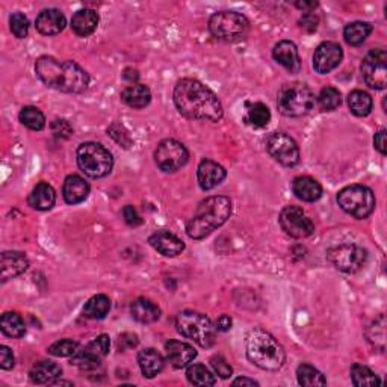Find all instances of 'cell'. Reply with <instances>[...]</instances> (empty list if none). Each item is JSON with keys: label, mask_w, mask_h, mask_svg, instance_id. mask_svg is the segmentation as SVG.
<instances>
[{"label": "cell", "mask_w": 387, "mask_h": 387, "mask_svg": "<svg viewBox=\"0 0 387 387\" xmlns=\"http://www.w3.org/2000/svg\"><path fill=\"white\" fill-rule=\"evenodd\" d=\"M174 103L182 115L192 120L220 121L224 114L218 96L197 79H182L177 82Z\"/></svg>", "instance_id": "obj_1"}, {"label": "cell", "mask_w": 387, "mask_h": 387, "mask_svg": "<svg viewBox=\"0 0 387 387\" xmlns=\"http://www.w3.org/2000/svg\"><path fill=\"white\" fill-rule=\"evenodd\" d=\"M40 80L53 90L79 94L88 88L90 74L74 61H58L52 56H41L35 64Z\"/></svg>", "instance_id": "obj_2"}, {"label": "cell", "mask_w": 387, "mask_h": 387, "mask_svg": "<svg viewBox=\"0 0 387 387\" xmlns=\"http://www.w3.org/2000/svg\"><path fill=\"white\" fill-rule=\"evenodd\" d=\"M232 200L229 197L215 195L206 198L197 207V212L186 224V233L192 239H203L230 218Z\"/></svg>", "instance_id": "obj_3"}, {"label": "cell", "mask_w": 387, "mask_h": 387, "mask_svg": "<svg viewBox=\"0 0 387 387\" xmlns=\"http://www.w3.org/2000/svg\"><path fill=\"white\" fill-rule=\"evenodd\" d=\"M247 357L265 371H279L286 360L285 349L272 335L262 328L250 332L247 337Z\"/></svg>", "instance_id": "obj_4"}, {"label": "cell", "mask_w": 387, "mask_h": 387, "mask_svg": "<svg viewBox=\"0 0 387 387\" xmlns=\"http://www.w3.org/2000/svg\"><path fill=\"white\" fill-rule=\"evenodd\" d=\"M316 103V97L306 83L294 82L281 87L277 106L283 115L286 117H303L314 109Z\"/></svg>", "instance_id": "obj_5"}, {"label": "cell", "mask_w": 387, "mask_h": 387, "mask_svg": "<svg viewBox=\"0 0 387 387\" xmlns=\"http://www.w3.org/2000/svg\"><path fill=\"white\" fill-rule=\"evenodd\" d=\"M176 328L183 337L191 339L203 348H211L215 344L216 327L203 314L194 310H185L176 318Z\"/></svg>", "instance_id": "obj_6"}, {"label": "cell", "mask_w": 387, "mask_h": 387, "mask_svg": "<svg viewBox=\"0 0 387 387\" xmlns=\"http://www.w3.org/2000/svg\"><path fill=\"white\" fill-rule=\"evenodd\" d=\"M209 31L216 40L236 43L247 38L250 34L248 18L234 11H221L211 17Z\"/></svg>", "instance_id": "obj_7"}, {"label": "cell", "mask_w": 387, "mask_h": 387, "mask_svg": "<svg viewBox=\"0 0 387 387\" xmlns=\"http://www.w3.org/2000/svg\"><path fill=\"white\" fill-rule=\"evenodd\" d=\"M76 156L82 173L91 178L106 177L114 167V157H112L111 152L99 143L80 144Z\"/></svg>", "instance_id": "obj_8"}, {"label": "cell", "mask_w": 387, "mask_h": 387, "mask_svg": "<svg viewBox=\"0 0 387 387\" xmlns=\"http://www.w3.org/2000/svg\"><path fill=\"white\" fill-rule=\"evenodd\" d=\"M337 203L348 215L357 220H365L375 209V195L371 188L351 185L337 194Z\"/></svg>", "instance_id": "obj_9"}, {"label": "cell", "mask_w": 387, "mask_h": 387, "mask_svg": "<svg viewBox=\"0 0 387 387\" xmlns=\"http://www.w3.org/2000/svg\"><path fill=\"white\" fill-rule=\"evenodd\" d=\"M328 260L333 263L335 268L342 272L353 274L360 271L367 260V253L362 247L354 244H342L327 251Z\"/></svg>", "instance_id": "obj_10"}, {"label": "cell", "mask_w": 387, "mask_h": 387, "mask_svg": "<svg viewBox=\"0 0 387 387\" xmlns=\"http://www.w3.org/2000/svg\"><path fill=\"white\" fill-rule=\"evenodd\" d=\"M190 153L186 147L176 139H164L155 152V162L164 173H176L186 165Z\"/></svg>", "instance_id": "obj_11"}, {"label": "cell", "mask_w": 387, "mask_h": 387, "mask_svg": "<svg viewBox=\"0 0 387 387\" xmlns=\"http://www.w3.org/2000/svg\"><path fill=\"white\" fill-rule=\"evenodd\" d=\"M362 74L366 85L372 90H384L387 85V53L384 49H374L365 56Z\"/></svg>", "instance_id": "obj_12"}, {"label": "cell", "mask_w": 387, "mask_h": 387, "mask_svg": "<svg viewBox=\"0 0 387 387\" xmlns=\"http://www.w3.org/2000/svg\"><path fill=\"white\" fill-rule=\"evenodd\" d=\"M280 225L286 234L295 239H303L314 234L315 224L307 216V213L298 206H286L280 213Z\"/></svg>", "instance_id": "obj_13"}, {"label": "cell", "mask_w": 387, "mask_h": 387, "mask_svg": "<svg viewBox=\"0 0 387 387\" xmlns=\"http://www.w3.org/2000/svg\"><path fill=\"white\" fill-rule=\"evenodd\" d=\"M267 150L283 167H295L300 162V148L289 135L276 132L267 139Z\"/></svg>", "instance_id": "obj_14"}, {"label": "cell", "mask_w": 387, "mask_h": 387, "mask_svg": "<svg viewBox=\"0 0 387 387\" xmlns=\"http://www.w3.org/2000/svg\"><path fill=\"white\" fill-rule=\"evenodd\" d=\"M109 336L101 335L94 339L85 346L82 351H78L71 358V365L80 367V370H94L101 362V358L109 353Z\"/></svg>", "instance_id": "obj_15"}, {"label": "cell", "mask_w": 387, "mask_h": 387, "mask_svg": "<svg viewBox=\"0 0 387 387\" xmlns=\"http://www.w3.org/2000/svg\"><path fill=\"white\" fill-rule=\"evenodd\" d=\"M344 58L342 47L335 41H327L318 45L314 55V69L319 74H328L333 71Z\"/></svg>", "instance_id": "obj_16"}, {"label": "cell", "mask_w": 387, "mask_h": 387, "mask_svg": "<svg viewBox=\"0 0 387 387\" xmlns=\"http://www.w3.org/2000/svg\"><path fill=\"white\" fill-rule=\"evenodd\" d=\"M225 178V169L220 164L211 159H203L198 165L197 181L203 191H211L213 188L221 185Z\"/></svg>", "instance_id": "obj_17"}, {"label": "cell", "mask_w": 387, "mask_h": 387, "mask_svg": "<svg viewBox=\"0 0 387 387\" xmlns=\"http://www.w3.org/2000/svg\"><path fill=\"white\" fill-rule=\"evenodd\" d=\"M148 242L157 253L167 258H176L185 250V244L182 242V239H178L176 234L167 230H160L152 234Z\"/></svg>", "instance_id": "obj_18"}, {"label": "cell", "mask_w": 387, "mask_h": 387, "mask_svg": "<svg viewBox=\"0 0 387 387\" xmlns=\"http://www.w3.org/2000/svg\"><path fill=\"white\" fill-rule=\"evenodd\" d=\"M272 56L280 65H283L289 73L297 74L301 70V59L297 45L292 41H280L272 49Z\"/></svg>", "instance_id": "obj_19"}, {"label": "cell", "mask_w": 387, "mask_h": 387, "mask_svg": "<svg viewBox=\"0 0 387 387\" xmlns=\"http://www.w3.org/2000/svg\"><path fill=\"white\" fill-rule=\"evenodd\" d=\"M65 23H67L65 22V15L59 11V9L50 8V9H44V11L38 14L35 26H36V31L40 34L52 36V35L61 34L64 31Z\"/></svg>", "instance_id": "obj_20"}, {"label": "cell", "mask_w": 387, "mask_h": 387, "mask_svg": "<svg viewBox=\"0 0 387 387\" xmlns=\"http://www.w3.org/2000/svg\"><path fill=\"white\" fill-rule=\"evenodd\" d=\"M165 353H167V360L174 367H177V370H182V367L188 366L197 357V351L194 349V346L181 341L167 342Z\"/></svg>", "instance_id": "obj_21"}, {"label": "cell", "mask_w": 387, "mask_h": 387, "mask_svg": "<svg viewBox=\"0 0 387 387\" xmlns=\"http://www.w3.org/2000/svg\"><path fill=\"white\" fill-rule=\"evenodd\" d=\"M91 188L90 185L85 182V178L80 176L71 174L64 182L62 188V194H64V200L69 204H79L85 202L90 195Z\"/></svg>", "instance_id": "obj_22"}, {"label": "cell", "mask_w": 387, "mask_h": 387, "mask_svg": "<svg viewBox=\"0 0 387 387\" xmlns=\"http://www.w3.org/2000/svg\"><path fill=\"white\" fill-rule=\"evenodd\" d=\"M0 267H2V281H8L24 272L29 267V262L23 253L5 251L0 260Z\"/></svg>", "instance_id": "obj_23"}, {"label": "cell", "mask_w": 387, "mask_h": 387, "mask_svg": "<svg viewBox=\"0 0 387 387\" xmlns=\"http://www.w3.org/2000/svg\"><path fill=\"white\" fill-rule=\"evenodd\" d=\"M292 191L300 198V200L314 203L323 197V186L315 178L309 176L297 177L294 182H292Z\"/></svg>", "instance_id": "obj_24"}, {"label": "cell", "mask_w": 387, "mask_h": 387, "mask_svg": "<svg viewBox=\"0 0 387 387\" xmlns=\"http://www.w3.org/2000/svg\"><path fill=\"white\" fill-rule=\"evenodd\" d=\"M99 26V14L94 9H79L71 18V29L78 36H90Z\"/></svg>", "instance_id": "obj_25"}, {"label": "cell", "mask_w": 387, "mask_h": 387, "mask_svg": "<svg viewBox=\"0 0 387 387\" xmlns=\"http://www.w3.org/2000/svg\"><path fill=\"white\" fill-rule=\"evenodd\" d=\"M138 363L141 372L147 379H153L159 372L164 370V357L155 348H146L138 354Z\"/></svg>", "instance_id": "obj_26"}, {"label": "cell", "mask_w": 387, "mask_h": 387, "mask_svg": "<svg viewBox=\"0 0 387 387\" xmlns=\"http://www.w3.org/2000/svg\"><path fill=\"white\" fill-rule=\"evenodd\" d=\"M56 202V192L49 183H38L27 198V203L36 211H50Z\"/></svg>", "instance_id": "obj_27"}, {"label": "cell", "mask_w": 387, "mask_h": 387, "mask_svg": "<svg viewBox=\"0 0 387 387\" xmlns=\"http://www.w3.org/2000/svg\"><path fill=\"white\" fill-rule=\"evenodd\" d=\"M132 318L141 324H152L160 318V309L147 298H138L130 306Z\"/></svg>", "instance_id": "obj_28"}, {"label": "cell", "mask_w": 387, "mask_h": 387, "mask_svg": "<svg viewBox=\"0 0 387 387\" xmlns=\"http://www.w3.org/2000/svg\"><path fill=\"white\" fill-rule=\"evenodd\" d=\"M121 100L126 103L127 106L134 109H143L146 108L150 101H152V92H150L148 87L141 83H134L122 90Z\"/></svg>", "instance_id": "obj_29"}, {"label": "cell", "mask_w": 387, "mask_h": 387, "mask_svg": "<svg viewBox=\"0 0 387 387\" xmlns=\"http://www.w3.org/2000/svg\"><path fill=\"white\" fill-rule=\"evenodd\" d=\"M29 375L35 384H52L56 379H59L62 375V370L61 366L56 365L55 362L44 360L35 363Z\"/></svg>", "instance_id": "obj_30"}, {"label": "cell", "mask_w": 387, "mask_h": 387, "mask_svg": "<svg viewBox=\"0 0 387 387\" xmlns=\"http://www.w3.org/2000/svg\"><path fill=\"white\" fill-rule=\"evenodd\" d=\"M0 330L8 337L20 339L26 333V325L23 318L15 311H6L0 319Z\"/></svg>", "instance_id": "obj_31"}, {"label": "cell", "mask_w": 387, "mask_h": 387, "mask_svg": "<svg viewBox=\"0 0 387 387\" xmlns=\"http://www.w3.org/2000/svg\"><path fill=\"white\" fill-rule=\"evenodd\" d=\"M348 106H349V111H351L354 115L366 117V115H370L372 111V99L367 92L356 90L353 92H349Z\"/></svg>", "instance_id": "obj_32"}, {"label": "cell", "mask_w": 387, "mask_h": 387, "mask_svg": "<svg viewBox=\"0 0 387 387\" xmlns=\"http://www.w3.org/2000/svg\"><path fill=\"white\" fill-rule=\"evenodd\" d=\"M111 310V300L106 295H94L83 307V316L88 319H103Z\"/></svg>", "instance_id": "obj_33"}, {"label": "cell", "mask_w": 387, "mask_h": 387, "mask_svg": "<svg viewBox=\"0 0 387 387\" xmlns=\"http://www.w3.org/2000/svg\"><path fill=\"white\" fill-rule=\"evenodd\" d=\"M371 32H372V26L370 23L354 22V23L346 24L345 31H344V36H345V41L349 45L357 47L367 40V36L371 35Z\"/></svg>", "instance_id": "obj_34"}, {"label": "cell", "mask_w": 387, "mask_h": 387, "mask_svg": "<svg viewBox=\"0 0 387 387\" xmlns=\"http://www.w3.org/2000/svg\"><path fill=\"white\" fill-rule=\"evenodd\" d=\"M297 377H298V383L301 386L314 387V386H325L327 384V380L324 379V375L321 374L316 367H314L311 365H307V363H303L298 366Z\"/></svg>", "instance_id": "obj_35"}, {"label": "cell", "mask_w": 387, "mask_h": 387, "mask_svg": "<svg viewBox=\"0 0 387 387\" xmlns=\"http://www.w3.org/2000/svg\"><path fill=\"white\" fill-rule=\"evenodd\" d=\"M18 118H20L23 126H26L31 130H35V132L43 130L45 126L44 114L38 108H34V106L23 108L20 111V115H18Z\"/></svg>", "instance_id": "obj_36"}, {"label": "cell", "mask_w": 387, "mask_h": 387, "mask_svg": "<svg viewBox=\"0 0 387 387\" xmlns=\"http://www.w3.org/2000/svg\"><path fill=\"white\" fill-rule=\"evenodd\" d=\"M186 379L194 386H213L215 384L213 374L207 370L204 365H200V363L188 367Z\"/></svg>", "instance_id": "obj_37"}, {"label": "cell", "mask_w": 387, "mask_h": 387, "mask_svg": "<svg viewBox=\"0 0 387 387\" xmlns=\"http://www.w3.org/2000/svg\"><path fill=\"white\" fill-rule=\"evenodd\" d=\"M351 380L356 386H360V387L362 386H377L381 383V380L370 370V367L365 365H360V363L353 365Z\"/></svg>", "instance_id": "obj_38"}, {"label": "cell", "mask_w": 387, "mask_h": 387, "mask_svg": "<svg viewBox=\"0 0 387 387\" xmlns=\"http://www.w3.org/2000/svg\"><path fill=\"white\" fill-rule=\"evenodd\" d=\"M247 121L254 127H265L271 121V112L263 103H253L247 112Z\"/></svg>", "instance_id": "obj_39"}, {"label": "cell", "mask_w": 387, "mask_h": 387, "mask_svg": "<svg viewBox=\"0 0 387 387\" xmlns=\"http://www.w3.org/2000/svg\"><path fill=\"white\" fill-rule=\"evenodd\" d=\"M318 103L323 111H335L341 106L342 96H341V92H339V90H336L333 87H327L319 92Z\"/></svg>", "instance_id": "obj_40"}, {"label": "cell", "mask_w": 387, "mask_h": 387, "mask_svg": "<svg viewBox=\"0 0 387 387\" xmlns=\"http://www.w3.org/2000/svg\"><path fill=\"white\" fill-rule=\"evenodd\" d=\"M79 344L76 341H71V339H64V341L55 342L49 346V354L55 357H70L78 353Z\"/></svg>", "instance_id": "obj_41"}, {"label": "cell", "mask_w": 387, "mask_h": 387, "mask_svg": "<svg viewBox=\"0 0 387 387\" xmlns=\"http://www.w3.org/2000/svg\"><path fill=\"white\" fill-rule=\"evenodd\" d=\"M9 26H11V31L17 38H26L27 32H29V22L22 13H14L9 17Z\"/></svg>", "instance_id": "obj_42"}, {"label": "cell", "mask_w": 387, "mask_h": 387, "mask_svg": "<svg viewBox=\"0 0 387 387\" xmlns=\"http://www.w3.org/2000/svg\"><path fill=\"white\" fill-rule=\"evenodd\" d=\"M384 316H380L377 321H374V324L367 328V341H370L374 346L377 344V337H380V342L383 344L384 346V337H386V333H384Z\"/></svg>", "instance_id": "obj_43"}, {"label": "cell", "mask_w": 387, "mask_h": 387, "mask_svg": "<svg viewBox=\"0 0 387 387\" xmlns=\"http://www.w3.org/2000/svg\"><path fill=\"white\" fill-rule=\"evenodd\" d=\"M211 363H212V367L215 370V372L218 374L221 379H229V377L233 374L232 366L225 362V358L223 356H213Z\"/></svg>", "instance_id": "obj_44"}, {"label": "cell", "mask_w": 387, "mask_h": 387, "mask_svg": "<svg viewBox=\"0 0 387 387\" xmlns=\"http://www.w3.org/2000/svg\"><path fill=\"white\" fill-rule=\"evenodd\" d=\"M0 367L5 371H9L14 367V354L8 346H0Z\"/></svg>", "instance_id": "obj_45"}, {"label": "cell", "mask_w": 387, "mask_h": 387, "mask_svg": "<svg viewBox=\"0 0 387 387\" xmlns=\"http://www.w3.org/2000/svg\"><path fill=\"white\" fill-rule=\"evenodd\" d=\"M298 23H300L301 27H303L304 31H307V32H314V31H316V27H318V24H319V18H318L315 14L307 13V14H304L303 17L300 18V22H298Z\"/></svg>", "instance_id": "obj_46"}, {"label": "cell", "mask_w": 387, "mask_h": 387, "mask_svg": "<svg viewBox=\"0 0 387 387\" xmlns=\"http://www.w3.org/2000/svg\"><path fill=\"white\" fill-rule=\"evenodd\" d=\"M122 216H125V221L129 225H134V227H136V225H139L141 223H143V220L139 218L138 212L135 211V207L130 206V204H127L125 209H122Z\"/></svg>", "instance_id": "obj_47"}, {"label": "cell", "mask_w": 387, "mask_h": 387, "mask_svg": "<svg viewBox=\"0 0 387 387\" xmlns=\"http://www.w3.org/2000/svg\"><path fill=\"white\" fill-rule=\"evenodd\" d=\"M374 146L379 152L386 156L387 153V139H386V130H380L379 134L374 136Z\"/></svg>", "instance_id": "obj_48"}, {"label": "cell", "mask_w": 387, "mask_h": 387, "mask_svg": "<svg viewBox=\"0 0 387 387\" xmlns=\"http://www.w3.org/2000/svg\"><path fill=\"white\" fill-rule=\"evenodd\" d=\"M232 318L229 315H221L218 321H216V330H218V332H229L232 328Z\"/></svg>", "instance_id": "obj_49"}, {"label": "cell", "mask_w": 387, "mask_h": 387, "mask_svg": "<svg viewBox=\"0 0 387 387\" xmlns=\"http://www.w3.org/2000/svg\"><path fill=\"white\" fill-rule=\"evenodd\" d=\"M297 5V8H300V9H303V13H311V11H314V9L318 6V3L316 2H297L295 3Z\"/></svg>", "instance_id": "obj_50"}, {"label": "cell", "mask_w": 387, "mask_h": 387, "mask_svg": "<svg viewBox=\"0 0 387 387\" xmlns=\"http://www.w3.org/2000/svg\"><path fill=\"white\" fill-rule=\"evenodd\" d=\"M233 386H259V383L250 379H238L233 381Z\"/></svg>", "instance_id": "obj_51"}]
</instances>
